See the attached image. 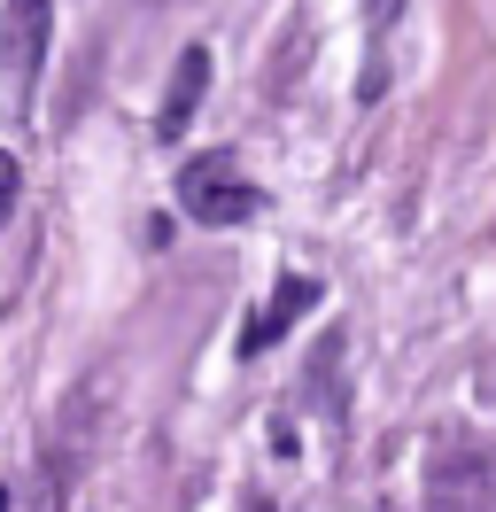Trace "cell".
Segmentation results:
<instances>
[{"label":"cell","mask_w":496,"mask_h":512,"mask_svg":"<svg viewBox=\"0 0 496 512\" xmlns=\"http://www.w3.org/2000/svg\"><path fill=\"white\" fill-rule=\"evenodd\" d=\"M365 8H372V24H396V8H403V0H365Z\"/></svg>","instance_id":"cell-7"},{"label":"cell","mask_w":496,"mask_h":512,"mask_svg":"<svg viewBox=\"0 0 496 512\" xmlns=\"http://www.w3.org/2000/svg\"><path fill=\"white\" fill-rule=\"evenodd\" d=\"M8 202H16V156L0 148V210H8Z\"/></svg>","instance_id":"cell-6"},{"label":"cell","mask_w":496,"mask_h":512,"mask_svg":"<svg viewBox=\"0 0 496 512\" xmlns=\"http://www.w3.org/2000/svg\"><path fill=\"white\" fill-rule=\"evenodd\" d=\"M434 512H496V481L481 458H434Z\"/></svg>","instance_id":"cell-5"},{"label":"cell","mask_w":496,"mask_h":512,"mask_svg":"<svg viewBox=\"0 0 496 512\" xmlns=\"http://www.w3.org/2000/svg\"><path fill=\"white\" fill-rule=\"evenodd\" d=\"M202 94H210V47H186L179 63H171V94H163V117H155V132H163V140H179V132L194 125Z\"/></svg>","instance_id":"cell-3"},{"label":"cell","mask_w":496,"mask_h":512,"mask_svg":"<svg viewBox=\"0 0 496 512\" xmlns=\"http://www.w3.org/2000/svg\"><path fill=\"white\" fill-rule=\"evenodd\" d=\"M310 303H318V280H303V272H287V280H279V295L264 303V319H248V334H241V357L272 350V342H279V334H287L295 319H303Z\"/></svg>","instance_id":"cell-4"},{"label":"cell","mask_w":496,"mask_h":512,"mask_svg":"<svg viewBox=\"0 0 496 512\" xmlns=\"http://www.w3.org/2000/svg\"><path fill=\"white\" fill-rule=\"evenodd\" d=\"M47 24H55V0H8V16H0V63H8V86H16V94L39 86Z\"/></svg>","instance_id":"cell-2"},{"label":"cell","mask_w":496,"mask_h":512,"mask_svg":"<svg viewBox=\"0 0 496 512\" xmlns=\"http://www.w3.org/2000/svg\"><path fill=\"white\" fill-rule=\"evenodd\" d=\"M0 512H8V489H0Z\"/></svg>","instance_id":"cell-8"},{"label":"cell","mask_w":496,"mask_h":512,"mask_svg":"<svg viewBox=\"0 0 496 512\" xmlns=\"http://www.w3.org/2000/svg\"><path fill=\"white\" fill-rule=\"evenodd\" d=\"M179 202H186V218H202V225H241V218H256V210H264V194L233 171V156H225V148H210V156H194V163L179 171Z\"/></svg>","instance_id":"cell-1"}]
</instances>
